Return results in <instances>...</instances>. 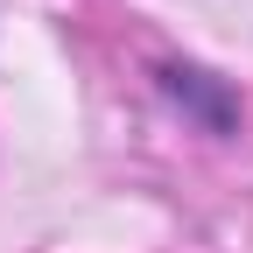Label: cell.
Masks as SVG:
<instances>
[{"label":"cell","mask_w":253,"mask_h":253,"mask_svg":"<svg viewBox=\"0 0 253 253\" xmlns=\"http://www.w3.org/2000/svg\"><path fill=\"white\" fill-rule=\"evenodd\" d=\"M155 78H162V91H169V99H176L183 113H197V120L211 126V134H232V126H239V106H232V91L218 84L211 71H197V63H162Z\"/></svg>","instance_id":"obj_1"}]
</instances>
